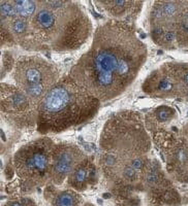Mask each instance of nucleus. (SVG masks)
Masks as SVG:
<instances>
[{
    "instance_id": "obj_20",
    "label": "nucleus",
    "mask_w": 188,
    "mask_h": 206,
    "mask_svg": "<svg viewBox=\"0 0 188 206\" xmlns=\"http://www.w3.org/2000/svg\"><path fill=\"white\" fill-rule=\"evenodd\" d=\"M11 206H25V205L21 201H16V202L11 203Z\"/></svg>"
},
{
    "instance_id": "obj_4",
    "label": "nucleus",
    "mask_w": 188,
    "mask_h": 206,
    "mask_svg": "<svg viewBox=\"0 0 188 206\" xmlns=\"http://www.w3.org/2000/svg\"><path fill=\"white\" fill-rule=\"evenodd\" d=\"M101 102L69 74L61 76L39 103L36 129L40 134H58L93 119Z\"/></svg>"
},
{
    "instance_id": "obj_3",
    "label": "nucleus",
    "mask_w": 188,
    "mask_h": 206,
    "mask_svg": "<svg viewBox=\"0 0 188 206\" xmlns=\"http://www.w3.org/2000/svg\"><path fill=\"white\" fill-rule=\"evenodd\" d=\"M38 2L31 26L40 51H76L93 36L92 21L82 3L63 0Z\"/></svg>"
},
{
    "instance_id": "obj_18",
    "label": "nucleus",
    "mask_w": 188,
    "mask_h": 206,
    "mask_svg": "<svg viewBox=\"0 0 188 206\" xmlns=\"http://www.w3.org/2000/svg\"><path fill=\"white\" fill-rule=\"evenodd\" d=\"M15 64H16V62H15V60H13V55H11V52H8V51L3 52L2 63H1V73H2V78L4 76L5 73L13 70Z\"/></svg>"
},
{
    "instance_id": "obj_13",
    "label": "nucleus",
    "mask_w": 188,
    "mask_h": 206,
    "mask_svg": "<svg viewBox=\"0 0 188 206\" xmlns=\"http://www.w3.org/2000/svg\"><path fill=\"white\" fill-rule=\"evenodd\" d=\"M176 43L177 47L188 49V1L176 26Z\"/></svg>"
},
{
    "instance_id": "obj_7",
    "label": "nucleus",
    "mask_w": 188,
    "mask_h": 206,
    "mask_svg": "<svg viewBox=\"0 0 188 206\" xmlns=\"http://www.w3.org/2000/svg\"><path fill=\"white\" fill-rule=\"evenodd\" d=\"M1 115L18 129H30L37 125L39 104L15 84L1 82Z\"/></svg>"
},
{
    "instance_id": "obj_15",
    "label": "nucleus",
    "mask_w": 188,
    "mask_h": 206,
    "mask_svg": "<svg viewBox=\"0 0 188 206\" xmlns=\"http://www.w3.org/2000/svg\"><path fill=\"white\" fill-rule=\"evenodd\" d=\"M176 115V111L170 106H159L147 115L146 123L149 127L151 125H160L170 122Z\"/></svg>"
},
{
    "instance_id": "obj_10",
    "label": "nucleus",
    "mask_w": 188,
    "mask_h": 206,
    "mask_svg": "<svg viewBox=\"0 0 188 206\" xmlns=\"http://www.w3.org/2000/svg\"><path fill=\"white\" fill-rule=\"evenodd\" d=\"M96 6H99L107 15L113 17V20L124 21L131 23L137 19L143 6V2L125 1V0H105L96 1ZM132 24V23H131Z\"/></svg>"
},
{
    "instance_id": "obj_11",
    "label": "nucleus",
    "mask_w": 188,
    "mask_h": 206,
    "mask_svg": "<svg viewBox=\"0 0 188 206\" xmlns=\"http://www.w3.org/2000/svg\"><path fill=\"white\" fill-rule=\"evenodd\" d=\"M9 30L13 34L16 45H20L26 51H40L34 38L30 21L17 17L9 22Z\"/></svg>"
},
{
    "instance_id": "obj_16",
    "label": "nucleus",
    "mask_w": 188,
    "mask_h": 206,
    "mask_svg": "<svg viewBox=\"0 0 188 206\" xmlns=\"http://www.w3.org/2000/svg\"><path fill=\"white\" fill-rule=\"evenodd\" d=\"M78 196L69 191H64L58 194L54 200L53 206H76L78 205Z\"/></svg>"
},
{
    "instance_id": "obj_8",
    "label": "nucleus",
    "mask_w": 188,
    "mask_h": 206,
    "mask_svg": "<svg viewBox=\"0 0 188 206\" xmlns=\"http://www.w3.org/2000/svg\"><path fill=\"white\" fill-rule=\"evenodd\" d=\"M142 90L150 97L160 99L181 97V63H166L152 71Z\"/></svg>"
},
{
    "instance_id": "obj_5",
    "label": "nucleus",
    "mask_w": 188,
    "mask_h": 206,
    "mask_svg": "<svg viewBox=\"0 0 188 206\" xmlns=\"http://www.w3.org/2000/svg\"><path fill=\"white\" fill-rule=\"evenodd\" d=\"M11 78L19 89L38 104L60 80L59 69L39 56H22L16 61Z\"/></svg>"
},
{
    "instance_id": "obj_1",
    "label": "nucleus",
    "mask_w": 188,
    "mask_h": 206,
    "mask_svg": "<svg viewBox=\"0 0 188 206\" xmlns=\"http://www.w3.org/2000/svg\"><path fill=\"white\" fill-rule=\"evenodd\" d=\"M147 56L133 24L112 19L94 30L91 47L68 74L100 102L110 101L131 86Z\"/></svg>"
},
{
    "instance_id": "obj_9",
    "label": "nucleus",
    "mask_w": 188,
    "mask_h": 206,
    "mask_svg": "<svg viewBox=\"0 0 188 206\" xmlns=\"http://www.w3.org/2000/svg\"><path fill=\"white\" fill-rule=\"evenodd\" d=\"M87 156L78 145L68 142L56 143L53 153L51 176L56 184H60L74 170Z\"/></svg>"
},
{
    "instance_id": "obj_14",
    "label": "nucleus",
    "mask_w": 188,
    "mask_h": 206,
    "mask_svg": "<svg viewBox=\"0 0 188 206\" xmlns=\"http://www.w3.org/2000/svg\"><path fill=\"white\" fill-rule=\"evenodd\" d=\"M13 3L16 9L17 16L30 22L34 18L39 7V2L32 1V0H13Z\"/></svg>"
},
{
    "instance_id": "obj_2",
    "label": "nucleus",
    "mask_w": 188,
    "mask_h": 206,
    "mask_svg": "<svg viewBox=\"0 0 188 206\" xmlns=\"http://www.w3.org/2000/svg\"><path fill=\"white\" fill-rule=\"evenodd\" d=\"M150 146L141 113L118 111L105 122L101 131L99 166L107 177L134 182L147 166Z\"/></svg>"
},
{
    "instance_id": "obj_6",
    "label": "nucleus",
    "mask_w": 188,
    "mask_h": 206,
    "mask_svg": "<svg viewBox=\"0 0 188 206\" xmlns=\"http://www.w3.org/2000/svg\"><path fill=\"white\" fill-rule=\"evenodd\" d=\"M55 145L51 138L43 136L21 146L13 155L17 173L31 182H40L48 177L52 172Z\"/></svg>"
},
{
    "instance_id": "obj_19",
    "label": "nucleus",
    "mask_w": 188,
    "mask_h": 206,
    "mask_svg": "<svg viewBox=\"0 0 188 206\" xmlns=\"http://www.w3.org/2000/svg\"><path fill=\"white\" fill-rule=\"evenodd\" d=\"M181 98L188 99V63H181Z\"/></svg>"
},
{
    "instance_id": "obj_17",
    "label": "nucleus",
    "mask_w": 188,
    "mask_h": 206,
    "mask_svg": "<svg viewBox=\"0 0 188 206\" xmlns=\"http://www.w3.org/2000/svg\"><path fill=\"white\" fill-rule=\"evenodd\" d=\"M17 13L13 1L9 0H2L0 2V19L3 21L11 22L17 18Z\"/></svg>"
},
{
    "instance_id": "obj_12",
    "label": "nucleus",
    "mask_w": 188,
    "mask_h": 206,
    "mask_svg": "<svg viewBox=\"0 0 188 206\" xmlns=\"http://www.w3.org/2000/svg\"><path fill=\"white\" fill-rule=\"evenodd\" d=\"M95 175H96L95 166L92 163L91 159L86 157L70 173L69 182L74 188L82 189L90 179L94 178Z\"/></svg>"
}]
</instances>
